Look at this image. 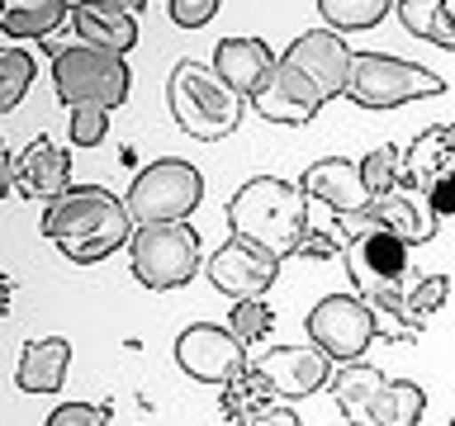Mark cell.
<instances>
[{"instance_id": "obj_1", "label": "cell", "mask_w": 455, "mask_h": 426, "mask_svg": "<svg viewBox=\"0 0 455 426\" xmlns=\"http://www.w3.org/2000/svg\"><path fill=\"white\" fill-rule=\"evenodd\" d=\"M138 233L133 213L105 185H71L62 199L43 204V237L57 241V251L76 265H95L128 247Z\"/></svg>"}, {"instance_id": "obj_17", "label": "cell", "mask_w": 455, "mask_h": 426, "mask_svg": "<svg viewBox=\"0 0 455 426\" xmlns=\"http://www.w3.org/2000/svg\"><path fill=\"white\" fill-rule=\"evenodd\" d=\"M299 190L308 199L332 209V218H347V213H365L375 199L365 190V176H361V162H347V156H323L304 170Z\"/></svg>"}, {"instance_id": "obj_23", "label": "cell", "mask_w": 455, "mask_h": 426, "mask_svg": "<svg viewBox=\"0 0 455 426\" xmlns=\"http://www.w3.org/2000/svg\"><path fill=\"white\" fill-rule=\"evenodd\" d=\"M67 365H71V341L43 336V341H28L24 346L14 379H20L24 393H57L62 379H67Z\"/></svg>"}, {"instance_id": "obj_3", "label": "cell", "mask_w": 455, "mask_h": 426, "mask_svg": "<svg viewBox=\"0 0 455 426\" xmlns=\"http://www.w3.org/2000/svg\"><path fill=\"white\" fill-rule=\"evenodd\" d=\"M166 105H171V119H176L180 133H190L199 142H223L228 133H237L247 95H237L213 67L185 57V62H176V71H171Z\"/></svg>"}, {"instance_id": "obj_7", "label": "cell", "mask_w": 455, "mask_h": 426, "mask_svg": "<svg viewBox=\"0 0 455 426\" xmlns=\"http://www.w3.org/2000/svg\"><path fill=\"white\" fill-rule=\"evenodd\" d=\"M441 91H446V81L418 62H403L389 52H355L347 99L361 109H398L408 99H436Z\"/></svg>"}, {"instance_id": "obj_19", "label": "cell", "mask_w": 455, "mask_h": 426, "mask_svg": "<svg viewBox=\"0 0 455 426\" xmlns=\"http://www.w3.org/2000/svg\"><path fill=\"white\" fill-rule=\"evenodd\" d=\"M370 213L379 218V227H389L394 237H403L408 247H427V241L436 237V223H441V213L432 209V199H427L422 190H394V194H384L370 204Z\"/></svg>"}, {"instance_id": "obj_22", "label": "cell", "mask_w": 455, "mask_h": 426, "mask_svg": "<svg viewBox=\"0 0 455 426\" xmlns=\"http://www.w3.org/2000/svg\"><path fill=\"white\" fill-rule=\"evenodd\" d=\"M403 166H408V190L432 194V185H436L441 176H451V170H455V142H451V128H446V123L422 128V133L408 142Z\"/></svg>"}, {"instance_id": "obj_38", "label": "cell", "mask_w": 455, "mask_h": 426, "mask_svg": "<svg viewBox=\"0 0 455 426\" xmlns=\"http://www.w3.org/2000/svg\"><path fill=\"white\" fill-rule=\"evenodd\" d=\"M446 128H451V142H455V119H451V123H446Z\"/></svg>"}, {"instance_id": "obj_24", "label": "cell", "mask_w": 455, "mask_h": 426, "mask_svg": "<svg viewBox=\"0 0 455 426\" xmlns=\"http://www.w3.org/2000/svg\"><path fill=\"white\" fill-rule=\"evenodd\" d=\"M71 20V0H0V28L10 38H48Z\"/></svg>"}, {"instance_id": "obj_20", "label": "cell", "mask_w": 455, "mask_h": 426, "mask_svg": "<svg viewBox=\"0 0 455 426\" xmlns=\"http://www.w3.org/2000/svg\"><path fill=\"white\" fill-rule=\"evenodd\" d=\"M71 24H76V38L81 43L105 48V52H119V57L138 43L133 14L114 10L109 0H76V5H71Z\"/></svg>"}, {"instance_id": "obj_34", "label": "cell", "mask_w": 455, "mask_h": 426, "mask_svg": "<svg viewBox=\"0 0 455 426\" xmlns=\"http://www.w3.org/2000/svg\"><path fill=\"white\" fill-rule=\"evenodd\" d=\"M219 14V0H171V20L180 28H204Z\"/></svg>"}, {"instance_id": "obj_39", "label": "cell", "mask_w": 455, "mask_h": 426, "mask_svg": "<svg viewBox=\"0 0 455 426\" xmlns=\"http://www.w3.org/2000/svg\"><path fill=\"white\" fill-rule=\"evenodd\" d=\"M451 426H455V417H451Z\"/></svg>"}, {"instance_id": "obj_13", "label": "cell", "mask_w": 455, "mask_h": 426, "mask_svg": "<svg viewBox=\"0 0 455 426\" xmlns=\"http://www.w3.org/2000/svg\"><path fill=\"white\" fill-rule=\"evenodd\" d=\"M408 241L394 237L389 227H375V233L355 237L347 247V270L355 280V294L361 298H375L384 289H394V284L408 280Z\"/></svg>"}, {"instance_id": "obj_8", "label": "cell", "mask_w": 455, "mask_h": 426, "mask_svg": "<svg viewBox=\"0 0 455 426\" xmlns=\"http://www.w3.org/2000/svg\"><path fill=\"white\" fill-rule=\"evenodd\" d=\"M446 294H451L446 275H408L403 284L365 298V304L375 312V332L384 341H418L427 332V318L446 304Z\"/></svg>"}, {"instance_id": "obj_21", "label": "cell", "mask_w": 455, "mask_h": 426, "mask_svg": "<svg viewBox=\"0 0 455 426\" xmlns=\"http://www.w3.org/2000/svg\"><path fill=\"white\" fill-rule=\"evenodd\" d=\"M384 379L375 365L365 360H351V365H337L332 379H327V393H332V403L341 407V417L351 426H370V412H375V398L384 393Z\"/></svg>"}, {"instance_id": "obj_16", "label": "cell", "mask_w": 455, "mask_h": 426, "mask_svg": "<svg viewBox=\"0 0 455 426\" xmlns=\"http://www.w3.org/2000/svg\"><path fill=\"white\" fill-rule=\"evenodd\" d=\"M323 105H327V99L318 95V85H313L304 71H294L284 57H280V67L266 76L261 91L251 95V109L261 114V119H270V123H294V128L313 123Z\"/></svg>"}, {"instance_id": "obj_37", "label": "cell", "mask_w": 455, "mask_h": 426, "mask_svg": "<svg viewBox=\"0 0 455 426\" xmlns=\"http://www.w3.org/2000/svg\"><path fill=\"white\" fill-rule=\"evenodd\" d=\"M109 5H114V10H124V14H138V10H142V0H109Z\"/></svg>"}, {"instance_id": "obj_26", "label": "cell", "mask_w": 455, "mask_h": 426, "mask_svg": "<svg viewBox=\"0 0 455 426\" xmlns=\"http://www.w3.org/2000/svg\"><path fill=\"white\" fill-rule=\"evenodd\" d=\"M398 20H403V28L412 38H427L436 43V48L455 52V20L446 10V0H398Z\"/></svg>"}, {"instance_id": "obj_35", "label": "cell", "mask_w": 455, "mask_h": 426, "mask_svg": "<svg viewBox=\"0 0 455 426\" xmlns=\"http://www.w3.org/2000/svg\"><path fill=\"white\" fill-rule=\"evenodd\" d=\"M427 199H432V209L441 213V218H451V213H455V170H451V176H441Z\"/></svg>"}, {"instance_id": "obj_36", "label": "cell", "mask_w": 455, "mask_h": 426, "mask_svg": "<svg viewBox=\"0 0 455 426\" xmlns=\"http://www.w3.org/2000/svg\"><path fill=\"white\" fill-rule=\"evenodd\" d=\"M247 426H304V422H299L294 412H290V403H275L270 412H261V417L247 422Z\"/></svg>"}, {"instance_id": "obj_31", "label": "cell", "mask_w": 455, "mask_h": 426, "mask_svg": "<svg viewBox=\"0 0 455 426\" xmlns=\"http://www.w3.org/2000/svg\"><path fill=\"white\" fill-rule=\"evenodd\" d=\"M228 327H233V336L242 346H256V341H266V332L275 327V312H270L266 298H237L233 312H228Z\"/></svg>"}, {"instance_id": "obj_32", "label": "cell", "mask_w": 455, "mask_h": 426, "mask_svg": "<svg viewBox=\"0 0 455 426\" xmlns=\"http://www.w3.org/2000/svg\"><path fill=\"white\" fill-rule=\"evenodd\" d=\"M71 119H67V133H71V147H100L109 133V109H100V105H76V109H67Z\"/></svg>"}, {"instance_id": "obj_14", "label": "cell", "mask_w": 455, "mask_h": 426, "mask_svg": "<svg viewBox=\"0 0 455 426\" xmlns=\"http://www.w3.org/2000/svg\"><path fill=\"white\" fill-rule=\"evenodd\" d=\"M5 180L10 190L52 204L71 190V152L57 147L52 138H34L24 152H5Z\"/></svg>"}, {"instance_id": "obj_33", "label": "cell", "mask_w": 455, "mask_h": 426, "mask_svg": "<svg viewBox=\"0 0 455 426\" xmlns=\"http://www.w3.org/2000/svg\"><path fill=\"white\" fill-rule=\"evenodd\" d=\"M43 426H109V407H95V403H62Z\"/></svg>"}, {"instance_id": "obj_18", "label": "cell", "mask_w": 455, "mask_h": 426, "mask_svg": "<svg viewBox=\"0 0 455 426\" xmlns=\"http://www.w3.org/2000/svg\"><path fill=\"white\" fill-rule=\"evenodd\" d=\"M275 67H280V52H270L266 38H223L219 48H213V71L247 99L261 91Z\"/></svg>"}, {"instance_id": "obj_2", "label": "cell", "mask_w": 455, "mask_h": 426, "mask_svg": "<svg viewBox=\"0 0 455 426\" xmlns=\"http://www.w3.org/2000/svg\"><path fill=\"white\" fill-rule=\"evenodd\" d=\"M228 227L233 237L270 251L275 261L299 256L308 237V194L280 176H256L228 199Z\"/></svg>"}, {"instance_id": "obj_5", "label": "cell", "mask_w": 455, "mask_h": 426, "mask_svg": "<svg viewBox=\"0 0 455 426\" xmlns=\"http://www.w3.org/2000/svg\"><path fill=\"white\" fill-rule=\"evenodd\" d=\"M199 199H204V176L180 156H162V162H152L148 170L133 176L124 204L142 227V223H190Z\"/></svg>"}, {"instance_id": "obj_4", "label": "cell", "mask_w": 455, "mask_h": 426, "mask_svg": "<svg viewBox=\"0 0 455 426\" xmlns=\"http://www.w3.org/2000/svg\"><path fill=\"white\" fill-rule=\"evenodd\" d=\"M128 62L119 52H105V48H57L52 52V91L67 109L76 105H100V109H119L128 99Z\"/></svg>"}, {"instance_id": "obj_27", "label": "cell", "mask_w": 455, "mask_h": 426, "mask_svg": "<svg viewBox=\"0 0 455 426\" xmlns=\"http://www.w3.org/2000/svg\"><path fill=\"white\" fill-rule=\"evenodd\" d=\"M427 412V389L412 379H389L384 393L375 398V412H370V426H418Z\"/></svg>"}, {"instance_id": "obj_29", "label": "cell", "mask_w": 455, "mask_h": 426, "mask_svg": "<svg viewBox=\"0 0 455 426\" xmlns=\"http://www.w3.org/2000/svg\"><path fill=\"white\" fill-rule=\"evenodd\" d=\"M327 28L337 34H355V28H375L384 14L398 10V0H318Z\"/></svg>"}, {"instance_id": "obj_15", "label": "cell", "mask_w": 455, "mask_h": 426, "mask_svg": "<svg viewBox=\"0 0 455 426\" xmlns=\"http://www.w3.org/2000/svg\"><path fill=\"white\" fill-rule=\"evenodd\" d=\"M251 365L266 375V383L275 389L280 403L318 393V389H327V379H332L327 351H318V346H270L261 360H251Z\"/></svg>"}, {"instance_id": "obj_11", "label": "cell", "mask_w": 455, "mask_h": 426, "mask_svg": "<svg viewBox=\"0 0 455 426\" xmlns=\"http://www.w3.org/2000/svg\"><path fill=\"white\" fill-rule=\"evenodd\" d=\"M280 57H284L294 71H304V76L318 85L323 99H337V95L351 91L355 52H351L347 34H337V28H308V34H299Z\"/></svg>"}, {"instance_id": "obj_10", "label": "cell", "mask_w": 455, "mask_h": 426, "mask_svg": "<svg viewBox=\"0 0 455 426\" xmlns=\"http://www.w3.org/2000/svg\"><path fill=\"white\" fill-rule=\"evenodd\" d=\"M176 365L199 383H233L237 375H247V346L233 336V327H213V322H190L176 336Z\"/></svg>"}, {"instance_id": "obj_12", "label": "cell", "mask_w": 455, "mask_h": 426, "mask_svg": "<svg viewBox=\"0 0 455 426\" xmlns=\"http://www.w3.org/2000/svg\"><path fill=\"white\" fill-rule=\"evenodd\" d=\"M204 275L213 280V289L228 294L233 304H237V298H266V289L280 275V261L270 251L251 247V241L228 237L223 247L204 261Z\"/></svg>"}, {"instance_id": "obj_9", "label": "cell", "mask_w": 455, "mask_h": 426, "mask_svg": "<svg viewBox=\"0 0 455 426\" xmlns=\"http://www.w3.org/2000/svg\"><path fill=\"white\" fill-rule=\"evenodd\" d=\"M308 341L318 351H327V360L351 365L375 341V312H370V304L361 294H327L308 312Z\"/></svg>"}, {"instance_id": "obj_25", "label": "cell", "mask_w": 455, "mask_h": 426, "mask_svg": "<svg viewBox=\"0 0 455 426\" xmlns=\"http://www.w3.org/2000/svg\"><path fill=\"white\" fill-rule=\"evenodd\" d=\"M280 398H275V389L266 383V375L261 369H247V375H237L233 383H223V393H219V412L228 417V426H247V422H256L261 412H270Z\"/></svg>"}, {"instance_id": "obj_6", "label": "cell", "mask_w": 455, "mask_h": 426, "mask_svg": "<svg viewBox=\"0 0 455 426\" xmlns=\"http://www.w3.org/2000/svg\"><path fill=\"white\" fill-rule=\"evenodd\" d=\"M128 265L142 289H180L199 270V233L190 223H142L128 241Z\"/></svg>"}, {"instance_id": "obj_28", "label": "cell", "mask_w": 455, "mask_h": 426, "mask_svg": "<svg viewBox=\"0 0 455 426\" xmlns=\"http://www.w3.org/2000/svg\"><path fill=\"white\" fill-rule=\"evenodd\" d=\"M361 176H365L370 199H384V194L403 190V185H408L403 147H394V142H379V147H370V152H365V162H361Z\"/></svg>"}, {"instance_id": "obj_30", "label": "cell", "mask_w": 455, "mask_h": 426, "mask_svg": "<svg viewBox=\"0 0 455 426\" xmlns=\"http://www.w3.org/2000/svg\"><path fill=\"white\" fill-rule=\"evenodd\" d=\"M38 76V67H34V57H28L24 48H5L0 52V109H14L24 99V91L34 85Z\"/></svg>"}]
</instances>
